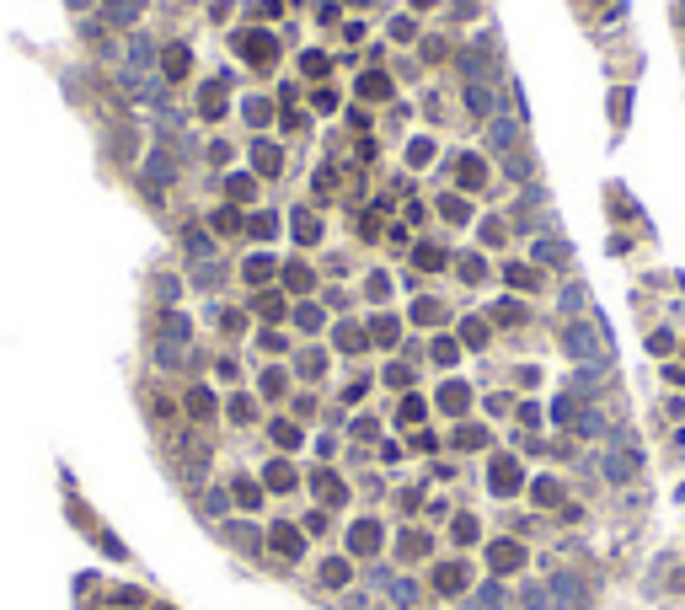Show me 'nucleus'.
Listing matches in <instances>:
<instances>
[{"label": "nucleus", "mask_w": 685, "mask_h": 610, "mask_svg": "<svg viewBox=\"0 0 685 610\" xmlns=\"http://www.w3.org/2000/svg\"><path fill=\"white\" fill-rule=\"evenodd\" d=\"M562 348H567V354H573V359H600V338H594L589 327H567Z\"/></svg>", "instance_id": "f257e3e1"}, {"label": "nucleus", "mask_w": 685, "mask_h": 610, "mask_svg": "<svg viewBox=\"0 0 685 610\" xmlns=\"http://www.w3.org/2000/svg\"><path fill=\"white\" fill-rule=\"evenodd\" d=\"M241 49H247V59H257V64L273 59V43H268L263 33H247V38H241Z\"/></svg>", "instance_id": "f03ea898"}, {"label": "nucleus", "mask_w": 685, "mask_h": 610, "mask_svg": "<svg viewBox=\"0 0 685 610\" xmlns=\"http://www.w3.org/2000/svg\"><path fill=\"white\" fill-rule=\"evenodd\" d=\"M493 488H498V493L519 488V466H514V461H498V471H493Z\"/></svg>", "instance_id": "7ed1b4c3"}, {"label": "nucleus", "mask_w": 685, "mask_h": 610, "mask_svg": "<svg viewBox=\"0 0 685 610\" xmlns=\"http://www.w3.org/2000/svg\"><path fill=\"white\" fill-rule=\"evenodd\" d=\"M252 161H257V171H278V150L273 145H252Z\"/></svg>", "instance_id": "20e7f679"}, {"label": "nucleus", "mask_w": 685, "mask_h": 610, "mask_svg": "<svg viewBox=\"0 0 685 610\" xmlns=\"http://www.w3.org/2000/svg\"><path fill=\"white\" fill-rule=\"evenodd\" d=\"M519 557H525V551L509 546V541H504V546H493V562H498V568H519Z\"/></svg>", "instance_id": "39448f33"}, {"label": "nucleus", "mask_w": 685, "mask_h": 610, "mask_svg": "<svg viewBox=\"0 0 685 610\" xmlns=\"http://www.w3.org/2000/svg\"><path fill=\"white\" fill-rule=\"evenodd\" d=\"M134 11H140L134 0H108V16H113V22H134Z\"/></svg>", "instance_id": "423d86ee"}, {"label": "nucleus", "mask_w": 685, "mask_h": 610, "mask_svg": "<svg viewBox=\"0 0 685 610\" xmlns=\"http://www.w3.org/2000/svg\"><path fill=\"white\" fill-rule=\"evenodd\" d=\"M171 171H177V166H171V156H161V150H156V156H150V177H156V183H166Z\"/></svg>", "instance_id": "0eeeda50"}, {"label": "nucleus", "mask_w": 685, "mask_h": 610, "mask_svg": "<svg viewBox=\"0 0 685 610\" xmlns=\"http://www.w3.org/2000/svg\"><path fill=\"white\" fill-rule=\"evenodd\" d=\"M460 338H466L471 348H482V343H487V327H482V321H466V327H460Z\"/></svg>", "instance_id": "6e6552de"}, {"label": "nucleus", "mask_w": 685, "mask_h": 610, "mask_svg": "<svg viewBox=\"0 0 685 610\" xmlns=\"http://www.w3.org/2000/svg\"><path fill=\"white\" fill-rule=\"evenodd\" d=\"M541 263H567V246L562 241H541Z\"/></svg>", "instance_id": "1a4fd4ad"}, {"label": "nucleus", "mask_w": 685, "mask_h": 610, "mask_svg": "<svg viewBox=\"0 0 685 610\" xmlns=\"http://www.w3.org/2000/svg\"><path fill=\"white\" fill-rule=\"evenodd\" d=\"M418 263L423 268H445V252H439V246H418Z\"/></svg>", "instance_id": "9d476101"}, {"label": "nucleus", "mask_w": 685, "mask_h": 610, "mask_svg": "<svg viewBox=\"0 0 685 610\" xmlns=\"http://www.w3.org/2000/svg\"><path fill=\"white\" fill-rule=\"evenodd\" d=\"M188 70V49H166V75H182Z\"/></svg>", "instance_id": "9b49d317"}, {"label": "nucleus", "mask_w": 685, "mask_h": 610, "mask_svg": "<svg viewBox=\"0 0 685 610\" xmlns=\"http://www.w3.org/2000/svg\"><path fill=\"white\" fill-rule=\"evenodd\" d=\"M375 343H397V321H391V316L375 321Z\"/></svg>", "instance_id": "f8f14e48"}, {"label": "nucleus", "mask_w": 685, "mask_h": 610, "mask_svg": "<svg viewBox=\"0 0 685 610\" xmlns=\"http://www.w3.org/2000/svg\"><path fill=\"white\" fill-rule=\"evenodd\" d=\"M295 236H305V241H316V220H311V214H295Z\"/></svg>", "instance_id": "ddd939ff"}, {"label": "nucleus", "mask_w": 685, "mask_h": 610, "mask_svg": "<svg viewBox=\"0 0 685 610\" xmlns=\"http://www.w3.org/2000/svg\"><path fill=\"white\" fill-rule=\"evenodd\" d=\"M353 546L370 551V546H375V525H359V530H353Z\"/></svg>", "instance_id": "4468645a"}, {"label": "nucleus", "mask_w": 685, "mask_h": 610, "mask_svg": "<svg viewBox=\"0 0 685 610\" xmlns=\"http://www.w3.org/2000/svg\"><path fill=\"white\" fill-rule=\"evenodd\" d=\"M247 118H252V123H268V102L252 97V102H247Z\"/></svg>", "instance_id": "2eb2a0df"}, {"label": "nucleus", "mask_w": 685, "mask_h": 610, "mask_svg": "<svg viewBox=\"0 0 685 610\" xmlns=\"http://www.w3.org/2000/svg\"><path fill=\"white\" fill-rule=\"evenodd\" d=\"M322 578H327V584H343V578H349V568H343V562H327Z\"/></svg>", "instance_id": "dca6fc26"}, {"label": "nucleus", "mask_w": 685, "mask_h": 610, "mask_svg": "<svg viewBox=\"0 0 685 610\" xmlns=\"http://www.w3.org/2000/svg\"><path fill=\"white\" fill-rule=\"evenodd\" d=\"M70 6H75V11H81V6H91V0H70Z\"/></svg>", "instance_id": "f3484780"}]
</instances>
